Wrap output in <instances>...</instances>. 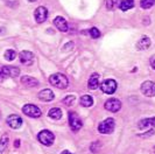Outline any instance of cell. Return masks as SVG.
I'll use <instances>...</instances> for the list:
<instances>
[{"instance_id": "cell-1", "label": "cell", "mask_w": 155, "mask_h": 154, "mask_svg": "<svg viewBox=\"0 0 155 154\" xmlns=\"http://www.w3.org/2000/svg\"><path fill=\"white\" fill-rule=\"evenodd\" d=\"M49 82L53 86L57 89H67L69 85V79L67 78V76L60 72H56L49 77Z\"/></svg>"}, {"instance_id": "cell-2", "label": "cell", "mask_w": 155, "mask_h": 154, "mask_svg": "<svg viewBox=\"0 0 155 154\" xmlns=\"http://www.w3.org/2000/svg\"><path fill=\"white\" fill-rule=\"evenodd\" d=\"M114 126H116V123L112 118H107L105 120H103L101 123H99L98 125V132L99 133H103V134H110L114 131Z\"/></svg>"}, {"instance_id": "cell-3", "label": "cell", "mask_w": 155, "mask_h": 154, "mask_svg": "<svg viewBox=\"0 0 155 154\" xmlns=\"http://www.w3.org/2000/svg\"><path fill=\"white\" fill-rule=\"evenodd\" d=\"M38 139L45 146H51L54 144L55 136L53 134V132L48 131V130H43L38 134Z\"/></svg>"}, {"instance_id": "cell-4", "label": "cell", "mask_w": 155, "mask_h": 154, "mask_svg": "<svg viewBox=\"0 0 155 154\" xmlns=\"http://www.w3.org/2000/svg\"><path fill=\"white\" fill-rule=\"evenodd\" d=\"M117 88H118V84H117V82L114 79H105V81H103L101 84V91L104 93H107V95H112V93L116 92Z\"/></svg>"}, {"instance_id": "cell-5", "label": "cell", "mask_w": 155, "mask_h": 154, "mask_svg": "<svg viewBox=\"0 0 155 154\" xmlns=\"http://www.w3.org/2000/svg\"><path fill=\"white\" fill-rule=\"evenodd\" d=\"M22 112L26 116L31 117V118H39L42 115L41 110L34 104H26L22 108Z\"/></svg>"}, {"instance_id": "cell-6", "label": "cell", "mask_w": 155, "mask_h": 154, "mask_svg": "<svg viewBox=\"0 0 155 154\" xmlns=\"http://www.w3.org/2000/svg\"><path fill=\"white\" fill-rule=\"evenodd\" d=\"M140 90L143 96L146 97H154L155 96V83L154 82H150V81H146L143 82L141 86H140Z\"/></svg>"}, {"instance_id": "cell-7", "label": "cell", "mask_w": 155, "mask_h": 154, "mask_svg": "<svg viewBox=\"0 0 155 154\" xmlns=\"http://www.w3.org/2000/svg\"><path fill=\"white\" fill-rule=\"evenodd\" d=\"M69 125L72 131L77 132L78 130H81L83 124H82V120L76 112H69Z\"/></svg>"}, {"instance_id": "cell-8", "label": "cell", "mask_w": 155, "mask_h": 154, "mask_svg": "<svg viewBox=\"0 0 155 154\" xmlns=\"http://www.w3.org/2000/svg\"><path fill=\"white\" fill-rule=\"evenodd\" d=\"M104 106L110 112H118L121 109V102L117 98H110L105 102Z\"/></svg>"}, {"instance_id": "cell-9", "label": "cell", "mask_w": 155, "mask_h": 154, "mask_svg": "<svg viewBox=\"0 0 155 154\" xmlns=\"http://www.w3.org/2000/svg\"><path fill=\"white\" fill-rule=\"evenodd\" d=\"M6 123H7V125L11 129L16 130V129H20L21 127V125H22V118L18 115H11L7 117Z\"/></svg>"}, {"instance_id": "cell-10", "label": "cell", "mask_w": 155, "mask_h": 154, "mask_svg": "<svg viewBox=\"0 0 155 154\" xmlns=\"http://www.w3.org/2000/svg\"><path fill=\"white\" fill-rule=\"evenodd\" d=\"M34 16H35V20H36L38 23L45 22L47 20V18H48V9L45 6H40V7L35 9Z\"/></svg>"}, {"instance_id": "cell-11", "label": "cell", "mask_w": 155, "mask_h": 154, "mask_svg": "<svg viewBox=\"0 0 155 154\" xmlns=\"http://www.w3.org/2000/svg\"><path fill=\"white\" fill-rule=\"evenodd\" d=\"M19 59H20V62L25 64V65H31L34 63V54L29 52V50H23L19 54Z\"/></svg>"}, {"instance_id": "cell-12", "label": "cell", "mask_w": 155, "mask_h": 154, "mask_svg": "<svg viewBox=\"0 0 155 154\" xmlns=\"http://www.w3.org/2000/svg\"><path fill=\"white\" fill-rule=\"evenodd\" d=\"M1 71L5 77H12L15 78L20 75V69L18 67H13V65H4L1 68Z\"/></svg>"}, {"instance_id": "cell-13", "label": "cell", "mask_w": 155, "mask_h": 154, "mask_svg": "<svg viewBox=\"0 0 155 154\" xmlns=\"http://www.w3.org/2000/svg\"><path fill=\"white\" fill-rule=\"evenodd\" d=\"M54 25L55 27L61 32H67L69 29V26H68L67 20L64 18H62V16H56L54 19Z\"/></svg>"}, {"instance_id": "cell-14", "label": "cell", "mask_w": 155, "mask_h": 154, "mask_svg": "<svg viewBox=\"0 0 155 154\" xmlns=\"http://www.w3.org/2000/svg\"><path fill=\"white\" fill-rule=\"evenodd\" d=\"M38 97L42 102H50V100L54 99L55 95L53 92V90H50V89H43V90H41L39 92Z\"/></svg>"}, {"instance_id": "cell-15", "label": "cell", "mask_w": 155, "mask_h": 154, "mask_svg": "<svg viewBox=\"0 0 155 154\" xmlns=\"http://www.w3.org/2000/svg\"><path fill=\"white\" fill-rule=\"evenodd\" d=\"M20 81H21V84L25 85L26 88H35V86L39 85V81L36 78H34L31 76H27V75L21 77Z\"/></svg>"}, {"instance_id": "cell-16", "label": "cell", "mask_w": 155, "mask_h": 154, "mask_svg": "<svg viewBox=\"0 0 155 154\" xmlns=\"http://www.w3.org/2000/svg\"><path fill=\"white\" fill-rule=\"evenodd\" d=\"M87 86H89V89H91V90H96V89L99 86V75H98L97 72H94V74L91 75L89 82H87Z\"/></svg>"}, {"instance_id": "cell-17", "label": "cell", "mask_w": 155, "mask_h": 154, "mask_svg": "<svg viewBox=\"0 0 155 154\" xmlns=\"http://www.w3.org/2000/svg\"><path fill=\"white\" fill-rule=\"evenodd\" d=\"M150 43H152L150 38H147V36H142L139 40V42L137 43V48L139 50H146V49H148L150 47Z\"/></svg>"}, {"instance_id": "cell-18", "label": "cell", "mask_w": 155, "mask_h": 154, "mask_svg": "<svg viewBox=\"0 0 155 154\" xmlns=\"http://www.w3.org/2000/svg\"><path fill=\"white\" fill-rule=\"evenodd\" d=\"M139 129H146V127H155V118H147L139 122Z\"/></svg>"}, {"instance_id": "cell-19", "label": "cell", "mask_w": 155, "mask_h": 154, "mask_svg": "<svg viewBox=\"0 0 155 154\" xmlns=\"http://www.w3.org/2000/svg\"><path fill=\"white\" fill-rule=\"evenodd\" d=\"M134 7V0H120L119 8L121 11H128Z\"/></svg>"}, {"instance_id": "cell-20", "label": "cell", "mask_w": 155, "mask_h": 154, "mask_svg": "<svg viewBox=\"0 0 155 154\" xmlns=\"http://www.w3.org/2000/svg\"><path fill=\"white\" fill-rule=\"evenodd\" d=\"M81 105L84 108H90L93 105V98L89 95H84L83 97H81Z\"/></svg>"}, {"instance_id": "cell-21", "label": "cell", "mask_w": 155, "mask_h": 154, "mask_svg": "<svg viewBox=\"0 0 155 154\" xmlns=\"http://www.w3.org/2000/svg\"><path fill=\"white\" fill-rule=\"evenodd\" d=\"M48 116L51 118V119H60L61 117H62V110L58 108H54L51 109V110H49V112H48Z\"/></svg>"}, {"instance_id": "cell-22", "label": "cell", "mask_w": 155, "mask_h": 154, "mask_svg": "<svg viewBox=\"0 0 155 154\" xmlns=\"http://www.w3.org/2000/svg\"><path fill=\"white\" fill-rule=\"evenodd\" d=\"M8 141H9V139H8V136L7 134H4L1 139H0V153H2L6 148H7V145H8Z\"/></svg>"}, {"instance_id": "cell-23", "label": "cell", "mask_w": 155, "mask_h": 154, "mask_svg": "<svg viewBox=\"0 0 155 154\" xmlns=\"http://www.w3.org/2000/svg\"><path fill=\"white\" fill-rule=\"evenodd\" d=\"M155 4V0H140V6L143 9H148V8L153 7Z\"/></svg>"}, {"instance_id": "cell-24", "label": "cell", "mask_w": 155, "mask_h": 154, "mask_svg": "<svg viewBox=\"0 0 155 154\" xmlns=\"http://www.w3.org/2000/svg\"><path fill=\"white\" fill-rule=\"evenodd\" d=\"M118 6V0H105V7L109 11H113Z\"/></svg>"}, {"instance_id": "cell-25", "label": "cell", "mask_w": 155, "mask_h": 154, "mask_svg": "<svg viewBox=\"0 0 155 154\" xmlns=\"http://www.w3.org/2000/svg\"><path fill=\"white\" fill-rule=\"evenodd\" d=\"M4 56H5V59L7 61H13L16 57V52L13 50V49H8V50H6V53H5Z\"/></svg>"}, {"instance_id": "cell-26", "label": "cell", "mask_w": 155, "mask_h": 154, "mask_svg": "<svg viewBox=\"0 0 155 154\" xmlns=\"http://www.w3.org/2000/svg\"><path fill=\"white\" fill-rule=\"evenodd\" d=\"M90 36L92 38H98L101 36V32L99 29H97L96 27H92L91 29H90Z\"/></svg>"}, {"instance_id": "cell-27", "label": "cell", "mask_w": 155, "mask_h": 154, "mask_svg": "<svg viewBox=\"0 0 155 154\" xmlns=\"http://www.w3.org/2000/svg\"><path fill=\"white\" fill-rule=\"evenodd\" d=\"M74 102H75V96H67L64 99H63V103L65 104V105H68V106H70L71 104H74Z\"/></svg>"}, {"instance_id": "cell-28", "label": "cell", "mask_w": 155, "mask_h": 154, "mask_svg": "<svg viewBox=\"0 0 155 154\" xmlns=\"http://www.w3.org/2000/svg\"><path fill=\"white\" fill-rule=\"evenodd\" d=\"M149 63H150V67H152L153 69H155V54L149 59Z\"/></svg>"}, {"instance_id": "cell-29", "label": "cell", "mask_w": 155, "mask_h": 154, "mask_svg": "<svg viewBox=\"0 0 155 154\" xmlns=\"http://www.w3.org/2000/svg\"><path fill=\"white\" fill-rule=\"evenodd\" d=\"M153 134H154V131L150 130V131H148L147 133H145V134H139V137H150V136H153Z\"/></svg>"}, {"instance_id": "cell-30", "label": "cell", "mask_w": 155, "mask_h": 154, "mask_svg": "<svg viewBox=\"0 0 155 154\" xmlns=\"http://www.w3.org/2000/svg\"><path fill=\"white\" fill-rule=\"evenodd\" d=\"M4 78H6V77L4 76V74H2V71H1V68H0V81H1V79H4Z\"/></svg>"}, {"instance_id": "cell-31", "label": "cell", "mask_w": 155, "mask_h": 154, "mask_svg": "<svg viewBox=\"0 0 155 154\" xmlns=\"http://www.w3.org/2000/svg\"><path fill=\"white\" fill-rule=\"evenodd\" d=\"M19 144H20V141H19V140H16L15 142H14V146H15V147H19V146H20Z\"/></svg>"}, {"instance_id": "cell-32", "label": "cell", "mask_w": 155, "mask_h": 154, "mask_svg": "<svg viewBox=\"0 0 155 154\" xmlns=\"http://www.w3.org/2000/svg\"><path fill=\"white\" fill-rule=\"evenodd\" d=\"M61 154H72V153H71V152H69V151H67V149H65V151H63V152H62Z\"/></svg>"}, {"instance_id": "cell-33", "label": "cell", "mask_w": 155, "mask_h": 154, "mask_svg": "<svg viewBox=\"0 0 155 154\" xmlns=\"http://www.w3.org/2000/svg\"><path fill=\"white\" fill-rule=\"evenodd\" d=\"M31 2H35V1H38V0H29Z\"/></svg>"}, {"instance_id": "cell-34", "label": "cell", "mask_w": 155, "mask_h": 154, "mask_svg": "<svg viewBox=\"0 0 155 154\" xmlns=\"http://www.w3.org/2000/svg\"><path fill=\"white\" fill-rule=\"evenodd\" d=\"M154 152H155V147H154Z\"/></svg>"}]
</instances>
